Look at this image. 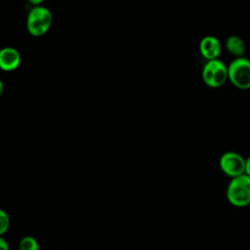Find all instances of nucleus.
I'll return each mask as SVG.
<instances>
[{
    "instance_id": "nucleus-5",
    "label": "nucleus",
    "mask_w": 250,
    "mask_h": 250,
    "mask_svg": "<svg viewBox=\"0 0 250 250\" xmlns=\"http://www.w3.org/2000/svg\"><path fill=\"white\" fill-rule=\"evenodd\" d=\"M222 172L230 179L245 174V158L235 151H226L219 159Z\"/></svg>"
},
{
    "instance_id": "nucleus-9",
    "label": "nucleus",
    "mask_w": 250,
    "mask_h": 250,
    "mask_svg": "<svg viewBox=\"0 0 250 250\" xmlns=\"http://www.w3.org/2000/svg\"><path fill=\"white\" fill-rule=\"evenodd\" d=\"M19 250H40V246L35 237L25 235L19 243Z\"/></svg>"
},
{
    "instance_id": "nucleus-1",
    "label": "nucleus",
    "mask_w": 250,
    "mask_h": 250,
    "mask_svg": "<svg viewBox=\"0 0 250 250\" xmlns=\"http://www.w3.org/2000/svg\"><path fill=\"white\" fill-rule=\"evenodd\" d=\"M53 23L52 12L45 6H33L26 17V29L33 37L45 35Z\"/></svg>"
},
{
    "instance_id": "nucleus-7",
    "label": "nucleus",
    "mask_w": 250,
    "mask_h": 250,
    "mask_svg": "<svg viewBox=\"0 0 250 250\" xmlns=\"http://www.w3.org/2000/svg\"><path fill=\"white\" fill-rule=\"evenodd\" d=\"M21 64V55L16 48L4 47L0 51V68L10 72L17 69Z\"/></svg>"
},
{
    "instance_id": "nucleus-6",
    "label": "nucleus",
    "mask_w": 250,
    "mask_h": 250,
    "mask_svg": "<svg viewBox=\"0 0 250 250\" xmlns=\"http://www.w3.org/2000/svg\"><path fill=\"white\" fill-rule=\"evenodd\" d=\"M199 52L206 61L216 60L221 55L222 44L216 36L206 35L199 42Z\"/></svg>"
},
{
    "instance_id": "nucleus-2",
    "label": "nucleus",
    "mask_w": 250,
    "mask_h": 250,
    "mask_svg": "<svg viewBox=\"0 0 250 250\" xmlns=\"http://www.w3.org/2000/svg\"><path fill=\"white\" fill-rule=\"evenodd\" d=\"M229 203L242 208L250 205V177L246 174L230 179L226 192Z\"/></svg>"
},
{
    "instance_id": "nucleus-4",
    "label": "nucleus",
    "mask_w": 250,
    "mask_h": 250,
    "mask_svg": "<svg viewBox=\"0 0 250 250\" xmlns=\"http://www.w3.org/2000/svg\"><path fill=\"white\" fill-rule=\"evenodd\" d=\"M229 81L240 90L250 89V60L234 58L228 65Z\"/></svg>"
},
{
    "instance_id": "nucleus-13",
    "label": "nucleus",
    "mask_w": 250,
    "mask_h": 250,
    "mask_svg": "<svg viewBox=\"0 0 250 250\" xmlns=\"http://www.w3.org/2000/svg\"><path fill=\"white\" fill-rule=\"evenodd\" d=\"M28 3H30L32 6H39L43 3L44 0H27Z\"/></svg>"
},
{
    "instance_id": "nucleus-3",
    "label": "nucleus",
    "mask_w": 250,
    "mask_h": 250,
    "mask_svg": "<svg viewBox=\"0 0 250 250\" xmlns=\"http://www.w3.org/2000/svg\"><path fill=\"white\" fill-rule=\"evenodd\" d=\"M201 76L205 85L210 88H219L229 80L228 65L219 59L206 61Z\"/></svg>"
},
{
    "instance_id": "nucleus-11",
    "label": "nucleus",
    "mask_w": 250,
    "mask_h": 250,
    "mask_svg": "<svg viewBox=\"0 0 250 250\" xmlns=\"http://www.w3.org/2000/svg\"><path fill=\"white\" fill-rule=\"evenodd\" d=\"M0 250H10V246L9 243L7 242V240L1 236L0 238Z\"/></svg>"
},
{
    "instance_id": "nucleus-10",
    "label": "nucleus",
    "mask_w": 250,
    "mask_h": 250,
    "mask_svg": "<svg viewBox=\"0 0 250 250\" xmlns=\"http://www.w3.org/2000/svg\"><path fill=\"white\" fill-rule=\"evenodd\" d=\"M11 225V219L8 213H6L4 210H0V234H5L8 229H10Z\"/></svg>"
},
{
    "instance_id": "nucleus-8",
    "label": "nucleus",
    "mask_w": 250,
    "mask_h": 250,
    "mask_svg": "<svg viewBox=\"0 0 250 250\" xmlns=\"http://www.w3.org/2000/svg\"><path fill=\"white\" fill-rule=\"evenodd\" d=\"M225 48L234 58H241L244 57L246 45L240 36L229 35L225 41Z\"/></svg>"
},
{
    "instance_id": "nucleus-12",
    "label": "nucleus",
    "mask_w": 250,
    "mask_h": 250,
    "mask_svg": "<svg viewBox=\"0 0 250 250\" xmlns=\"http://www.w3.org/2000/svg\"><path fill=\"white\" fill-rule=\"evenodd\" d=\"M245 174L250 177V155L245 159Z\"/></svg>"
}]
</instances>
